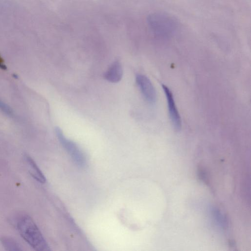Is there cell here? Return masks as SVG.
I'll use <instances>...</instances> for the list:
<instances>
[{
	"instance_id": "1",
	"label": "cell",
	"mask_w": 251,
	"mask_h": 251,
	"mask_svg": "<svg viewBox=\"0 0 251 251\" xmlns=\"http://www.w3.org/2000/svg\"><path fill=\"white\" fill-rule=\"evenodd\" d=\"M17 227L23 238L35 250L48 251L50 249L39 228L29 216L22 217Z\"/></svg>"
},
{
	"instance_id": "2",
	"label": "cell",
	"mask_w": 251,
	"mask_h": 251,
	"mask_svg": "<svg viewBox=\"0 0 251 251\" xmlns=\"http://www.w3.org/2000/svg\"><path fill=\"white\" fill-rule=\"evenodd\" d=\"M150 29L156 34L169 36L177 31L179 23L176 18L166 13H153L147 17Z\"/></svg>"
},
{
	"instance_id": "3",
	"label": "cell",
	"mask_w": 251,
	"mask_h": 251,
	"mask_svg": "<svg viewBox=\"0 0 251 251\" xmlns=\"http://www.w3.org/2000/svg\"><path fill=\"white\" fill-rule=\"evenodd\" d=\"M56 133L60 143L76 164L81 167H84L86 158L81 149L73 141L67 139L60 128H56Z\"/></svg>"
},
{
	"instance_id": "4",
	"label": "cell",
	"mask_w": 251,
	"mask_h": 251,
	"mask_svg": "<svg viewBox=\"0 0 251 251\" xmlns=\"http://www.w3.org/2000/svg\"><path fill=\"white\" fill-rule=\"evenodd\" d=\"M136 82L146 101L150 104H154L157 94L151 82L146 76L138 74L136 77Z\"/></svg>"
},
{
	"instance_id": "5",
	"label": "cell",
	"mask_w": 251,
	"mask_h": 251,
	"mask_svg": "<svg viewBox=\"0 0 251 251\" xmlns=\"http://www.w3.org/2000/svg\"><path fill=\"white\" fill-rule=\"evenodd\" d=\"M162 86L167 99L170 120L175 130L179 131L182 127V121L176 106L173 95L170 89L167 86L163 84Z\"/></svg>"
},
{
	"instance_id": "6",
	"label": "cell",
	"mask_w": 251,
	"mask_h": 251,
	"mask_svg": "<svg viewBox=\"0 0 251 251\" xmlns=\"http://www.w3.org/2000/svg\"><path fill=\"white\" fill-rule=\"evenodd\" d=\"M123 75L121 64L119 62H115L108 69L104 75L105 79L112 83L119 82Z\"/></svg>"
},
{
	"instance_id": "7",
	"label": "cell",
	"mask_w": 251,
	"mask_h": 251,
	"mask_svg": "<svg viewBox=\"0 0 251 251\" xmlns=\"http://www.w3.org/2000/svg\"><path fill=\"white\" fill-rule=\"evenodd\" d=\"M25 160L31 176L38 182L44 184L46 181V178L33 160L27 155L25 156Z\"/></svg>"
},
{
	"instance_id": "8",
	"label": "cell",
	"mask_w": 251,
	"mask_h": 251,
	"mask_svg": "<svg viewBox=\"0 0 251 251\" xmlns=\"http://www.w3.org/2000/svg\"><path fill=\"white\" fill-rule=\"evenodd\" d=\"M1 242L4 248L8 251H21L20 246L14 239L8 237H3Z\"/></svg>"
},
{
	"instance_id": "9",
	"label": "cell",
	"mask_w": 251,
	"mask_h": 251,
	"mask_svg": "<svg viewBox=\"0 0 251 251\" xmlns=\"http://www.w3.org/2000/svg\"><path fill=\"white\" fill-rule=\"evenodd\" d=\"M0 110L8 117H14V112L12 109L1 99H0Z\"/></svg>"
},
{
	"instance_id": "10",
	"label": "cell",
	"mask_w": 251,
	"mask_h": 251,
	"mask_svg": "<svg viewBox=\"0 0 251 251\" xmlns=\"http://www.w3.org/2000/svg\"><path fill=\"white\" fill-rule=\"evenodd\" d=\"M199 177L200 179L203 181L205 182V183H207L208 181H207V177L206 173L203 170H200L199 171Z\"/></svg>"
},
{
	"instance_id": "11",
	"label": "cell",
	"mask_w": 251,
	"mask_h": 251,
	"mask_svg": "<svg viewBox=\"0 0 251 251\" xmlns=\"http://www.w3.org/2000/svg\"><path fill=\"white\" fill-rule=\"evenodd\" d=\"M4 61L3 58L0 56V68L3 70H6L7 67L6 65L4 64Z\"/></svg>"
}]
</instances>
